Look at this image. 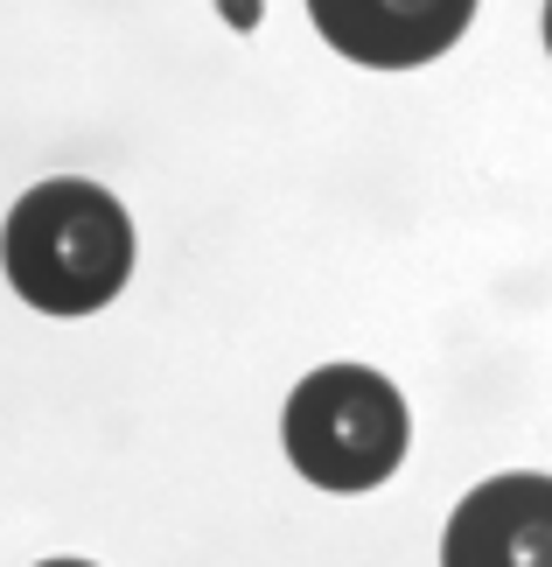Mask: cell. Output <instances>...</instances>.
Masks as SVG:
<instances>
[{"mask_svg":"<svg viewBox=\"0 0 552 567\" xmlns=\"http://www.w3.org/2000/svg\"><path fill=\"white\" fill-rule=\"evenodd\" d=\"M440 567H552V476L511 470L476 484L440 533Z\"/></svg>","mask_w":552,"mask_h":567,"instance_id":"277c9868","label":"cell"},{"mask_svg":"<svg viewBox=\"0 0 552 567\" xmlns=\"http://www.w3.org/2000/svg\"><path fill=\"white\" fill-rule=\"evenodd\" d=\"M545 50H552V0H545Z\"/></svg>","mask_w":552,"mask_h":567,"instance_id":"52a82bcc","label":"cell"},{"mask_svg":"<svg viewBox=\"0 0 552 567\" xmlns=\"http://www.w3.org/2000/svg\"><path fill=\"white\" fill-rule=\"evenodd\" d=\"M0 274L42 316H92L134 280V217L105 183L50 176L14 196L0 225Z\"/></svg>","mask_w":552,"mask_h":567,"instance_id":"6da1fadb","label":"cell"},{"mask_svg":"<svg viewBox=\"0 0 552 567\" xmlns=\"http://www.w3.org/2000/svg\"><path fill=\"white\" fill-rule=\"evenodd\" d=\"M35 567H92V560H35Z\"/></svg>","mask_w":552,"mask_h":567,"instance_id":"8992f818","label":"cell"},{"mask_svg":"<svg viewBox=\"0 0 552 567\" xmlns=\"http://www.w3.org/2000/svg\"><path fill=\"white\" fill-rule=\"evenodd\" d=\"M413 421L399 385L371 364H322L287 392L280 413V449L315 491H378L392 470L406 463Z\"/></svg>","mask_w":552,"mask_h":567,"instance_id":"7a4b0ae2","label":"cell"},{"mask_svg":"<svg viewBox=\"0 0 552 567\" xmlns=\"http://www.w3.org/2000/svg\"><path fill=\"white\" fill-rule=\"evenodd\" d=\"M322 42L364 71H413L455 50L476 21V0H308Z\"/></svg>","mask_w":552,"mask_h":567,"instance_id":"3957f363","label":"cell"},{"mask_svg":"<svg viewBox=\"0 0 552 567\" xmlns=\"http://www.w3.org/2000/svg\"><path fill=\"white\" fill-rule=\"evenodd\" d=\"M217 14H225L231 29H259V0H217Z\"/></svg>","mask_w":552,"mask_h":567,"instance_id":"5b68a950","label":"cell"}]
</instances>
